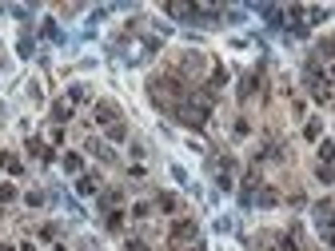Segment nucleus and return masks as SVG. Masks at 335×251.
I'll list each match as a JSON object with an SVG mask.
<instances>
[{
	"label": "nucleus",
	"mask_w": 335,
	"mask_h": 251,
	"mask_svg": "<svg viewBox=\"0 0 335 251\" xmlns=\"http://www.w3.org/2000/svg\"><path fill=\"white\" fill-rule=\"evenodd\" d=\"M319 132H323L319 120H307V124H303V136H307V140H319Z\"/></svg>",
	"instance_id": "obj_5"
},
{
	"label": "nucleus",
	"mask_w": 335,
	"mask_h": 251,
	"mask_svg": "<svg viewBox=\"0 0 335 251\" xmlns=\"http://www.w3.org/2000/svg\"><path fill=\"white\" fill-rule=\"evenodd\" d=\"M76 192H80V196H96V192H100V176H96V172L80 176V180H76Z\"/></svg>",
	"instance_id": "obj_1"
},
{
	"label": "nucleus",
	"mask_w": 335,
	"mask_h": 251,
	"mask_svg": "<svg viewBox=\"0 0 335 251\" xmlns=\"http://www.w3.org/2000/svg\"><path fill=\"white\" fill-rule=\"evenodd\" d=\"M319 159H323V163H331V159H335V148H331V144H319Z\"/></svg>",
	"instance_id": "obj_10"
},
{
	"label": "nucleus",
	"mask_w": 335,
	"mask_h": 251,
	"mask_svg": "<svg viewBox=\"0 0 335 251\" xmlns=\"http://www.w3.org/2000/svg\"><path fill=\"white\" fill-rule=\"evenodd\" d=\"M0 168H4V172H12V176H20V159H16L12 151H4V155H0Z\"/></svg>",
	"instance_id": "obj_3"
},
{
	"label": "nucleus",
	"mask_w": 335,
	"mask_h": 251,
	"mask_svg": "<svg viewBox=\"0 0 335 251\" xmlns=\"http://www.w3.org/2000/svg\"><path fill=\"white\" fill-rule=\"evenodd\" d=\"M16 251H36V243H32V239H28V243H20V247Z\"/></svg>",
	"instance_id": "obj_15"
},
{
	"label": "nucleus",
	"mask_w": 335,
	"mask_h": 251,
	"mask_svg": "<svg viewBox=\"0 0 335 251\" xmlns=\"http://www.w3.org/2000/svg\"><path fill=\"white\" fill-rule=\"evenodd\" d=\"M192 235H196V223H192V219H180V223L172 227V239H192Z\"/></svg>",
	"instance_id": "obj_2"
},
{
	"label": "nucleus",
	"mask_w": 335,
	"mask_h": 251,
	"mask_svg": "<svg viewBox=\"0 0 335 251\" xmlns=\"http://www.w3.org/2000/svg\"><path fill=\"white\" fill-rule=\"evenodd\" d=\"M68 100H72V104H84V100H88V88L72 84V88H68Z\"/></svg>",
	"instance_id": "obj_6"
},
{
	"label": "nucleus",
	"mask_w": 335,
	"mask_h": 251,
	"mask_svg": "<svg viewBox=\"0 0 335 251\" xmlns=\"http://www.w3.org/2000/svg\"><path fill=\"white\" fill-rule=\"evenodd\" d=\"M52 116H56V120H68V116H72V108H68V104H52Z\"/></svg>",
	"instance_id": "obj_9"
},
{
	"label": "nucleus",
	"mask_w": 335,
	"mask_h": 251,
	"mask_svg": "<svg viewBox=\"0 0 335 251\" xmlns=\"http://www.w3.org/2000/svg\"><path fill=\"white\" fill-rule=\"evenodd\" d=\"M52 251H68V247H64V243H52Z\"/></svg>",
	"instance_id": "obj_16"
},
{
	"label": "nucleus",
	"mask_w": 335,
	"mask_h": 251,
	"mask_svg": "<svg viewBox=\"0 0 335 251\" xmlns=\"http://www.w3.org/2000/svg\"><path fill=\"white\" fill-rule=\"evenodd\" d=\"M272 251H299V247H295V239H283V243H279V247H272Z\"/></svg>",
	"instance_id": "obj_14"
},
{
	"label": "nucleus",
	"mask_w": 335,
	"mask_h": 251,
	"mask_svg": "<svg viewBox=\"0 0 335 251\" xmlns=\"http://www.w3.org/2000/svg\"><path fill=\"white\" fill-rule=\"evenodd\" d=\"M156 203H160V211H172V207H176V200H172V196H160Z\"/></svg>",
	"instance_id": "obj_13"
},
{
	"label": "nucleus",
	"mask_w": 335,
	"mask_h": 251,
	"mask_svg": "<svg viewBox=\"0 0 335 251\" xmlns=\"http://www.w3.org/2000/svg\"><path fill=\"white\" fill-rule=\"evenodd\" d=\"M80 168H84V159H80L76 151H68V155H64V172H72V176H76Z\"/></svg>",
	"instance_id": "obj_4"
},
{
	"label": "nucleus",
	"mask_w": 335,
	"mask_h": 251,
	"mask_svg": "<svg viewBox=\"0 0 335 251\" xmlns=\"http://www.w3.org/2000/svg\"><path fill=\"white\" fill-rule=\"evenodd\" d=\"M331 76H335V68H331Z\"/></svg>",
	"instance_id": "obj_18"
},
{
	"label": "nucleus",
	"mask_w": 335,
	"mask_h": 251,
	"mask_svg": "<svg viewBox=\"0 0 335 251\" xmlns=\"http://www.w3.org/2000/svg\"><path fill=\"white\" fill-rule=\"evenodd\" d=\"M16 200V188L12 184H0V203H12Z\"/></svg>",
	"instance_id": "obj_8"
},
{
	"label": "nucleus",
	"mask_w": 335,
	"mask_h": 251,
	"mask_svg": "<svg viewBox=\"0 0 335 251\" xmlns=\"http://www.w3.org/2000/svg\"><path fill=\"white\" fill-rule=\"evenodd\" d=\"M40 239H56V223H44L40 227Z\"/></svg>",
	"instance_id": "obj_12"
},
{
	"label": "nucleus",
	"mask_w": 335,
	"mask_h": 251,
	"mask_svg": "<svg viewBox=\"0 0 335 251\" xmlns=\"http://www.w3.org/2000/svg\"><path fill=\"white\" fill-rule=\"evenodd\" d=\"M0 251H16V247H0Z\"/></svg>",
	"instance_id": "obj_17"
},
{
	"label": "nucleus",
	"mask_w": 335,
	"mask_h": 251,
	"mask_svg": "<svg viewBox=\"0 0 335 251\" xmlns=\"http://www.w3.org/2000/svg\"><path fill=\"white\" fill-rule=\"evenodd\" d=\"M124 227V211H108V231H120Z\"/></svg>",
	"instance_id": "obj_7"
},
{
	"label": "nucleus",
	"mask_w": 335,
	"mask_h": 251,
	"mask_svg": "<svg viewBox=\"0 0 335 251\" xmlns=\"http://www.w3.org/2000/svg\"><path fill=\"white\" fill-rule=\"evenodd\" d=\"M148 211H152V203H136V207H132V215H136V219H144Z\"/></svg>",
	"instance_id": "obj_11"
}]
</instances>
